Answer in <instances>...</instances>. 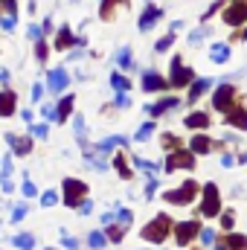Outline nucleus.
Masks as SVG:
<instances>
[{"label": "nucleus", "mask_w": 247, "mask_h": 250, "mask_svg": "<svg viewBox=\"0 0 247 250\" xmlns=\"http://www.w3.org/2000/svg\"><path fill=\"white\" fill-rule=\"evenodd\" d=\"M172 218L166 215V212H160V215H154L145 227H143V239L145 242H151V245H160V242H166V236L172 233Z\"/></svg>", "instance_id": "f257e3e1"}, {"label": "nucleus", "mask_w": 247, "mask_h": 250, "mask_svg": "<svg viewBox=\"0 0 247 250\" xmlns=\"http://www.w3.org/2000/svg\"><path fill=\"white\" fill-rule=\"evenodd\" d=\"M62 192H64V204L67 207H82V201H87V184L76 181V178H64L62 184Z\"/></svg>", "instance_id": "f03ea898"}, {"label": "nucleus", "mask_w": 247, "mask_h": 250, "mask_svg": "<svg viewBox=\"0 0 247 250\" xmlns=\"http://www.w3.org/2000/svg\"><path fill=\"white\" fill-rule=\"evenodd\" d=\"M195 195H198V184H195V181H184V187L169 189L163 198H166L169 204H175V207H186V204L195 201Z\"/></svg>", "instance_id": "7ed1b4c3"}, {"label": "nucleus", "mask_w": 247, "mask_h": 250, "mask_svg": "<svg viewBox=\"0 0 247 250\" xmlns=\"http://www.w3.org/2000/svg\"><path fill=\"white\" fill-rule=\"evenodd\" d=\"M201 215H204V218H215V215H221V195H218V187H215V184H206V187H204Z\"/></svg>", "instance_id": "20e7f679"}, {"label": "nucleus", "mask_w": 247, "mask_h": 250, "mask_svg": "<svg viewBox=\"0 0 247 250\" xmlns=\"http://www.w3.org/2000/svg\"><path fill=\"white\" fill-rule=\"evenodd\" d=\"M212 108L215 111H230V108H236V87L230 84V82H224L218 90H215V96H212Z\"/></svg>", "instance_id": "39448f33"}, {"label": "nucleus", "mask_w": 247, "mask_h": 250, "mask_svg": "<svg viewBox=\"0 0 247 250\" xmlns=\"http://www.w3.org/2000/svg\"><path fill=\"white\" fill-rule=\"evenodd\" d=\"M192 79H195L192 67H186V64L181 62V56H175V59H172V76H169V84L184 87V84H192Z\"/></svg>", "instance_id": "423d86ee"}, {"label": "nucleus", "mask_w": 247, "mask_h": 250, "mask_svg": "<svg viewBox=\"0 0 247 250\" xmlns=\"http://www.w3.org/2000/svg\"><path fill=\"white\" fill-rule=\"evenodd\" d=\"M192 166H195V154H192V151H186V148L172 151V154H169V160H166V169H169V172H175V169H192Z\"/></svg>", "instance_id": "0eeeda50"}, {"label": "nucleus", "mask_w": 247, "mask_h": 250, "mask_svg": "<svg viewBox=\"0 0 247 250\" xmlns=\"http://www.w3.org/2000/svg\"><path fill=\"white\" fill-rule=\"evenodd\" d=\"M198 233H201L198 221H181V224H175V242H178V245H189V242H195Z\"/></svg>", "instance_id": "6e6552de"}, {"label": "nucleus", "mask_w": 247, "mask_h": 250, "mask_svg": "<svg viewBox=\"0 0 247 250\" xmlns=\"http://www.w3.org/2000/svg\"><path fill=\"white\" fill-rule=\"evenodd\" d=\"M247 21V0H236L227 12H224V23H230V26H242Z\"/></svg>", "instance_id": "1a4fd4ad"}, {"label": "nucleus", "mask_w": 247, "mask_h": 250, "mask_svg": "<svg viewBox=\"0 0 247 250\" xmlns=\"http://www.w3.org/2000/svg\"><path fill=\"white\" fill-rule=\"evenodd\" d=\"M67 82H70V76H67L64 67H56V70L47 73V87H50L53 93H62L64 87H67Z\"/></svg>", "instance_id": "9d476101"}, {"label": "nucleus", "mask_w": 247, "mask_h": 250, "mask_svg": "<svg viewBox=\"0 0 247 250\" xmlns=\"http://www.w3.org/2000/svg\"><path fill=\"white\" fill-rule=\"evenodd\" d=\"M6 143H9V146H12V151H15V154H21V157L32 151V140H29V137H21V134H12V131H9V134H6Z\"/></svg>", "instance_id": "9b49d317"}, {"label": "nucleus", "mask_w": 247, "mask_h": 250, "mask_svg": "<svg viewBox=\"0 0 247 250\" xmlns=\"http://www.w3.org/2000/svg\"><path fill=\"white\" fill-rule=\"evenodd\" d=\"M178 105H181V99H178V96H166V99H160V102L148 105V108H145V114H148V117H160V114H166V111H172V108H178Z\"/></svg>", "instance_id": "f8f14e48"}, {"label": "nucleus", "mask_w": 247, "mask_h": 250, "mask_svg": "<svg viewBox=\"0 0 247 250\" xmlns=\"http://www.w3.org/2000/svg\"><path fill=\"white\" fill-rule=\"evenodd\" d=\"M224 120H227V125H233V128H239V131H247V111L242 105L230 108V111L224 114Z\"/></svg>", "instance_id": "ddd939ff"}, {"label": "nucleus", "mask_w": 247, "mask_h": 250, "mask_svg": "<svg viewBox=\"0 0 247 250\" xmlns=\"http://www.w3.org/2000/svg\"><path fill=\"white\" fill-rule=\"evenodd\" d=\"M166 84H169V79H163V76L154 73V70H148V73L143 76V90H148V93H151V90H163Z\"/></svg>", "instance_id": "4468645a"}, {"label": "nucleus", "mask_w": 247, "mask_h": 250, "mask_svg": "<svg viewBox=\"0 0 247 250\" xmlns=\"http://www.w3.org/2000/svg\"><path fill=\"white\" fill-rule=\"evenodd\" d=\"M212 148H215V143H212L209 137H204V134H195L192 143H189V151H192V154H209Z\"/></svg>", "instance_id": "2eb2a0df"}, {"label": "nucleus", "mask_w": 247, "mask_h": 250, "mask_svg": "<svg viewBox=\"0 0 247 250\" xmlns=\"http://www.w3.org/2000/svg\"><path fill=\"white\" fill-rule=\"evenodd\" d=\"M218 250H247V239L239 233H230V236H221Z\"/></svg>", "instance_id": "dca6fc26"}, {"label": "nucleus", "mask_w": 247, "mask_h": 250, "mask_svg": "<svg viewBox=\"0 0 247 250\" xmlns=\"http://www.w3.org/2000/svg\"><path fill=\"white\" fill-rule=\"evenodd\" d=\"M160 18H163V9H157V6H148V9L143 12V18H140V29H143V32H148V29H151V26H154Z\"/></svg>", "instance_id": "f3484780"}, {"label": "nucleus", "mask_w": 247, "mask_h": 250, "mask_svg": "<svg viewBox=\"0 0 247 250\" xmlns=\"http://www.w3.org/2000/svg\"><path fill=\"white\" fill-rule=\"evenodd\" d=\"M15 102H18L15 90H0V117H12L15 114Z\"/></svg>", "instance_id": "a211bd4d"}, {"label": "nucleus", "mask_w": 247, "mask_h": 250, "mask_svg": "<svg viewBox=\"0 0 247 250\" xmlns=\"http://www.w3.org/2000/svg\"><path fill=\"white\" fill-rule=\"evenodd\" d=\"M70 44L84 47V38H73L70 26H62V29H59V35H56V47H59V50H64V47H70Z\"/></svg>", "instance_id": "6ab92c4d"}, {"label": "nucleus", "mask_w": 247, "mask_h": 250, "mask_svg": "<svg viewBox=\"0 0 247 250\" xmlns=\"http://www.w3.org/2000/svg\"><path fill=\"white\" fill-rule=\"evenodd\" d=\"M184 125L186 128H192V131H204L206 125H209V117L204 114V111H195V114H189L184 120Z\"/></svg>", "instance_id": "aec40b11"}, {"label": "nucleus", "mask_w": 247, "mask_h": 250, "mask_svg": "<svg viewBox=\"0 0 247 250\" xmlns=\"http://www.w3.org/2000/svg\"><path fill=\"white\" fill-rule=\"evenodd\" d=\"M209 84H212V79H198V82H192V84H189V102H198V96H204V93L209 90Z\"/></svg>", "instance_id": "412c9836"}, {"label": "nucleus", "mask_w": 247, "mask_h": 250, "mask_svg": "<svg viewBox=\"0 0 247 250\" xmlns=\"http://www.w3.org/2000/svg\"><path fill=\"white\" fill-rule=\"evenodd\" d=\"M73 102H76L73 96H62V102H59V108H56V117H53L56 123H64V120L70 117V111H73Z\"/></svg>", "instance_id": "4be33fe9"}, {"label": "nucleus", "mask_w": 247, "mask_h": 250, "mask_svg": "<svg viewBox=\"0 0 247 250\" xmlns=\"http://www.w3.org/2000/svg\"><path fill=\"white\" fill-rule=\"evenodd\" d=\"M209 59L215 64H224L227 59H230V47L227 44H212V50H209Z\"/></svg>", "instance_id": "5701e85b"}, {"label": "nucleus", "mask_w": 247, "mask_h": 250, "mask_svg": "<svg viewBox=\"0 0 247 250\" xmlns=\"http://www.w3.org/2000/svg\"><path fill=\"white\" fill-rule=\"evenodd\" d=\"M114 146H128V137H123V134H117V137H108V140H102V143H99L96 148H99L102 154H108V151H111Z\"/></svg>", "instance_id": "b1692460"}, {"label": "nucleus", "mask_w": 247, "mask_h": 250, "mask_svg": "<svg viewBox=\"0 0 247 250\" xmlns=\"http://www.w3.org/2000/svg\"><path fill=\"white\" fill-rule=\"evenodd\" d=\"M125 230H128L125 224H120V221H114V224H108V227H105V236H108L111 242H123Z\"/></svg>", "instance_id": "393cba45"}, {"label": "nucleus", "mask_w": 247, "mask_h": 250, "mask_svg": "<svg viewBox=\"0 0 247 250\" xmlns=\"http://www.w3.org/2000/svg\"><path fill=\"white\" fill-rule=\"evenodd\" d=\"M160 143H163V148H166L169 154H172V151H181V137H175V134H163Z\"/></svg>", "instance_id": "a878e982"}, {"label": "nucleus", "mask_w": 247, "mask_h": 250, "mask_svg": "<svg viewBox=\"0 0 247 250\" xmlns=\"http://www.w3.org/2000/svg\"><path fill=\"white\" fill-rule=\"evenodd\" d=\"M12 245H15L18 250H32V248H35V239H32V236H26V233H21V236H15V239H12Z\"/></svg>", "instance_id": "bb28decb"}, {"label": "nucleus", "mask_w": 247, "mask_h": 250, "mask_svg": "<svg viewBox=\"0 0 247 250\" xmlns=\"http://www.w3.org/2000/svg\"><path fill=\"white\" fill-rule=\"evenodd\" d=\"M117 3L128 6V0H102V18H105V21H111V18H114V6H117Z\"/></svg>", "instance_id": "cd10ccee"}, {"label": "nucleus", "mask_w": 247, "mask_h": 250, "mask_svg": "<svg viewBox=\"0 0 247 250\" xmlns=\"http://www.w3.org/2000/svg\"><path fill=\"white\" fill-rule=\"evenodd\" d=\"M87 242H90V248H93V250H102V248H105V242H108V236H105V233H90V236H87Z\"/></svg>", "instance_id": "c85d7f7f"}, {"label": "nucleus", "mask_w": 247, "mask_h": 250, "mask_svg": "<svg viewBox=\"0 0 247 250\" xmlns=\"http://www.w3.org/2000/svg\"><path fill=\"white\" fill-rule=\"evenodd\" d=\"M0 178L3 181H12V154L0 160Z\"/></svg>", "instance_id": "c756f323"}, {"label": "nucleus", "mask_w": 247, "mask_h": 250, "mask_svg": "<svg viewBox=\"0 0 247 250\" xmlns=\"http://www.w3.org/2000/svg\"><path fill=\"white\" fill-rule=\"evenodd\" d=\"M111 84H114V87H117L120 93H125V90L131 87V84H128V79H125L123 73H114V76H111Z\"/></svg>", "instance_id": "7c9ffc66"}, {"label": "nucleus", "mask_w": 247, "mask_h": 250, "mask_svg": "<svg viewBox=\"0 0 247 250\" xmlns=\"http://www.w3.org/2000/svg\"><path fill=\"white\" fill-rule=\"evenodd\" d=\"M117 62H120V67H131V47H120V53H117Z\"/></svg>", "instance_id": "2f4dec72"}, {"label": "nucleus", "mask_w": 247, "mask_h": 250, "mask_svg": "<svg viewBox=\"0 0 247 250\" xmlns=\"http://www.w3.org/2000/svg\"><path fill=\"white\" fill-rule=\"evenodd\" d=\"M233 224H236V212H233V209H224V212H221V227H224V230H233Z\"/></svg>", "instance_id": "473e14b6"}, {"label": "nucleus", "mask_w": 247, "mask_h": 250, "mask_svg": "<svg viewBox=\"0 0 247 250\" xmlns=\"http://www.w3.org/2000/svg\"><path fill=\"white\" fill-rule=\"evenodd\" d=\"M114 166H117V172H120V178H125V181H128V178L134 175V172H128V163H125V157H123V154H120V157L114 160Z\"/></svg>", "instance_id": "72a5a7b5"}, {"label": "nucleus", "mask_w": 247, "mask_h": 250, "mask_svg": "<svg viewBox=\"0 0 247 250\" xmlns=\"http://www.w3.org/2000/svg\"><path fill=\"white\" fill-rule=\"evenodd\" d=\"M151 134H154V123H143V128L137 131V140H140V143H145Z\"/></svg>", "instance_id": "f704fd0d"}, {"label": "nucleus", "mask_w": 247, "mask_h": 250, "mask_svg": "<svg viewBox=\"0 0 247 250\" xmlns=\"http://www.w3.org/2000/svg\"><path fill=\"white\" fill-rule=\"evenodd\" d=\"M134 163H137V169H143V172H157V163H151V160H143V157H134Z\"/></svg>", "instance_id": "c9c22d12"}, {"label": "nucleus", "mask_w": 247, "mask_h": 250, "mask_svg": "<svg viewBox=\"0 0 247 250\" xmlns=\"http://www.w3.org/2000/svg\"><path fill=\"white\" fill-rule=\"evenodd\" d=\"M117 221H120V224H125V227H131V221H134L131 209H117Z\"/></svg>", "instance_id": "e433bc0d"}, {"label": "nucleus", "mask_w": 247, "mask_h": 250, "mask_svg": "<svg viewBox=\"0 0 247 250\" xmlns=\"http://www.w3.org/2000/svg\"><path fill=\"white\" fill-rule=\"evenodd\" d=\"M172 44H175V32H169L166 38H160V41H157V50H160V53H166Z\"/></svg>", "instance_id": "4c0bfd02"}, {"label": "nucleus", "mask_w": 247, "mask_h": 250, "mask_svg": "<svg viewBox=\"0 0 247 250\" xmlns=\"http://www.w3.org/2000/svg\"><path fill=\"white\" fill-rule=\"evenodd\" d=\"M15 23H18V18H15V15H6V18H0V26H3L6 32H12V29H15Z\"/></svg>", "instance_id": "58836bf2"}, {"label": "nucleus", "mask_w": 247, "mask_h": 250, "mask_svg": "<svg viewBox=\"0 0 247 250\" xmlns=\"http://www.w3.org/2000/svg\"><path fill=\"white\" fill-rule=\"evenodd\" d=\"M206 35H209V29H195V32L189 35V44H201Z\"/></svg>", "instance_id": "ea45409f"}, {"label": "nucleus", "mask_w": 247, "mask_h": 250, "mask_svg": "<svg viewBox=\"0 0 247 250\" xmlns=\"http://www.w3.org/2000/svg\"><path fill=\"white\" fill-rule=\"evenodd\" d=\"M23 215H26V204H15L12 207V221H21Z\"/></svg>", "instance_id": "a19ab883"}, {"label": "nucleus", "mask_w": 247, "mask_h": 250, "mask_svg": "<svg viewBox=\"0 0 247 250\" xmlns=\"http://www.w3.org/2000/svg\"><path fill=\"white\" fill-rule=\"evenodd\" d=\"M76 137L84 143V137H87V128H84V120L82 117H76Z\"/></svg>", "instance_id": "79ce46f5"}, {"label": "nucleus", "mask_w": 247, "mask_h": 250, "mask_svg": "<svg viewBox=\"0 0 247 250\" xmlns=\"http://www.w3.org/2000/svg\"><path fill=\"white\" fill-rule=\"evenodd\" d=\"M26 35H29V41H41V38H44V32H41V26H35V23H32L29 29H26Z\"/></svg>", "instance_id": "37998d69"}, {"label": "nucleus", "mask_w": 247, "mask_h": 250, "mask_svg": "<svg viewBox=\"0 0 247 250\" xmlns=\"http://www.w3.org/2000/svg\"><path fill=\"white\" fill-rule=\"evenodd\" d=\"M35 59H38V62L47 59V44H44V41H35Z\"/></svg>", "instance_id": "c03bdc74"}, {"label": "nucleus", "mask_w": 247, "mask_h": 250, "mask_svg": "<svg viewBox=\"0 0 247 250\" xmlns=\"http://www.w3.org/2000/svg\"><path fill=\"white\" fill-rule=\"evenodd\" d=\"M56 201H59V195H56V192H53V189H50V192H44V195H41V204H44V207H53V204H56Z\"/></svg>", "instance_id": "a18cd8bd"}, {"label": "nucleus", "mask_w": 247, "mask_h": 250, "mask_svg": "<svg viewBox=\"0 0 247 250\" xmlns=\"http://www.w3.org/2000/svg\"><path fill=\"white\" fill-rule=\"evenodd\" d=\"M215 242V230H201V245H212Z\"/></svg>", "instance_id": "49530a36"}, {"label": "nucleus", "mask_w": 247, "mask_h": 250, "mask_svg": "<svg viewBox=\"0 0 247 250\" xmlns=\"http://www.w3.org/2000/svg\"><path fill=\"white\" fill-rule=\"evenodd\" d=\"M21 189H23V195H26V198H35V195H38V189H35V184H32V181H26Z\"/></svg>", "instance_id": "de8ad7c7"}, {"label": "nucleus", "mask_w": 247, "mask_h": 250, "mask_svg": "<svg viewBox=\"0 0 247 250\" xmlns=\"http://www.w3.org/2000/svg\"><path fill=\"white\" fill-rule=\"evenodd\" d=\"M117 108H128L131 105V99H128V93H117V102H114Z\"/></svg>", "instance_id": "09e8293b"}, {"label": "nucleus", "mask_w": 247, "mask_h": 250, "mask_svg": "<svg viewBox=\"0 0 247 250\" xmlns=\"http://www.w3.org/2000/svg\"><path fill=\"white\" fill-rule=\"evenodd\" d=\"M62 242H64V248H67V250H79V242H76L73 236H67V233H64V239H62Z\"/></svg>", "instance_id": "8fccbe9b"}, {"label": "nucleus", "mask_w": 247, "mask_h": 250, "mask_svg": "<svg viewBox=\"0 0 247 250\" xmlns=\"http://www.w3.org/2000/svg\"><path fill=\"white\" fill-rule=\"evenodd\" d=\"M29 131H32V134H35L38 140H44V137H47V125H32Z\"/></svg>", "instance_id": "3c124183"}, {"label": "nucleus", "mask_w": 247, "mask_h": 250, "mask_svg": "<svg viewBox=\"0 0 247 250\" xmlns=\"http://www.w3.org/2000/svg\"><path fill=\"white\" fill-rule=\"evenodd\" d=\"M0 6H3L9 15H15V9H18V0H0Z\"/></svg>", "instance_id": "603ef678"}, {"label": "nucleus", "mask_w": 247, "mask_h": 250, "mask_svg": "<svg viewBox=\"0 0 247 250\" xmlns=\"http://www.w3.org/2000/svg\"><path fill=\"white\" fill-rule=\"evenodd\" d=\"M41 96H44V87L41 84H32V102H38Z\"/></svg>", "instance_id": "864d4df0"}, {"label": "nucleus", "mask_w": 247, "mask_h": 250, "mask_svg": "<svg viewBox=\"0 0 247 250\" xmlns=\"http://www.w3.org/2000/svg\"><path fill=\"white\" fill-rule=\"evenodd\" d=\"M154 192H157V181H154V178H151V181H148V184H145V195H148V198H151V195H154Z\"/></svg>", "instance_id": "5fc2aeb1"}, {"label": "nucleus", "mask_w": 247, "mask_h": 250, "mask_svg": "<svg viewBox=\"0 0 247 250\" xmlns=\"http://www.w3.org/2000/svg\"><path fill=\"white\" fill-rule=\"evenodd\" d=\"M218 9H221V3H212V6H209V9H206V12H204V21H206V18H212V15H215V12H218Z\"/></svg>", "instance_id": "6e6d98bb"}, {"label": "nucleus", "mask_w": 247, "mask_h": 250, "mask_svg": "<svg viewBox=\"0 0 247 250\" xmlns=\"http://www.w3.org/2000/svg\"><path fill=\"white\" fill-rule=\"evenodd\" d=\"M90 209H93V204H90V201H82V207H79V212H82V215H87Z\"/></svg>", "instance_id": "4d7b16f0"}, {"label": "nucleus", "mask_w": 247, "mask_h": 250, "mask_svg": "<svg viewBox=\"0 0 247 250\" xmlns=\"http://www.w3.org/2000/svg\"><path fill=\"white\" fill-rule=\"evenodd\" d=\"M6 82H9V73H6V70H0V84H6Z\"/></svg>", "instance_id": "13d9d810"}, {"label": "nucleus", "mask_w": 247, "mask_h": 250, "mask_svg": "<svg viewBox=\"0 0 247 250\" xmlns=\"http://www.w3.org/2000/svg\"><path fill=\"white\" fill-rule=\"evenodd\" d=\"M236 38H242V41H245V38H247V29H242V32H236Z\"/></svg>", "instance_id": "bf43d9fd"}, {"label": "nucleus", "mask_w": 247, "mask_h": 250, "mask_svg": "<svg viewBox=\"0 0 247 250\" xmlns=\"http://www.w3.org/2000/svg\"><path fill=\"white\" fill-rule=\"evenodd\" d=\"M47 250H56V248H47Z\"/></svg>", "instance_id": "052dcab7"}]
</instances>
